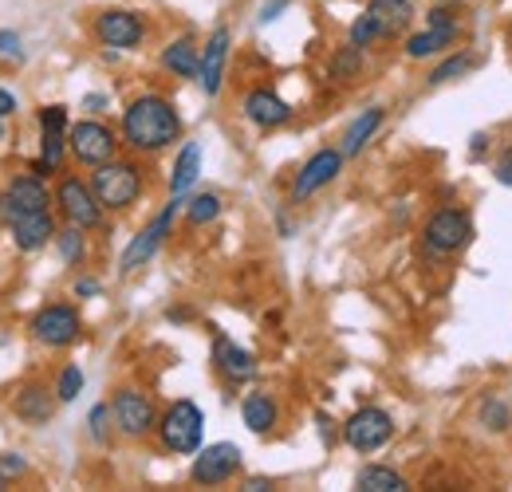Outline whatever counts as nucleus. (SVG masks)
Segmentation results:
<instances>
[{"mask_svg":"<svg viewBox=\"0 0 512 492\" xmlns=\"http://www.w3.org/2000/svg\"><path fill=\"white\" fill-rule=\"evenodd\" d=\"M91 189H95V197H99L103 209H127V205L138 201V193H142V174H138V166L111 158V162L95 166Z\"/></svg>","mask_w":512,"mask_h":492,"instance_id":"obj_2","label":"nucleus"},{"mask_svg":"<svg viewBox=\"0 0 512 492\" xmlns=\"http://www.w3.org/2000/svg\"><path fill=\"white\" fill-rule=\"evenodd\" d=\"M213 367H217L221 378H229V382H249L256 374L253 355L245 347H237L229 335H217L213 339Z\"/></svg>","mask_w":512,"mask_h":492,"instance_id":"obj_15","label":"nucleus"},{"mask_svg":"<svg viewBox=\"0 0 512 492\" xmlns=\"http://www.w3.org/2000/svg\"><path fill=\"white\" fill-rule=\"evenodd\" d=\"M237 469H241V449L233 441H217L209 449H197L190 477L197 485H225V481H233Z\"/></svg>","mask_w":512,"mask_h":492,"instance_id":"obj_9","label":"nucleus"},{"mask_svg":"<svg viewBox=\"0 0 512 492\" xmlns=\"http://www.w3.org/2000/svg\"><path fill=\"white\" fill-rule=\"evenodd\" d=\"M32 335L44 347H67L79 335V315H75V308H67V304H52V308H44L32 319Z\"/></svg>","mask_w":512,"mask_h":492,"instance_id":"obj_13","label":"nucleus"},{"mask_svg":"<svg viewBox=\"0 0 512 492\" xmlns=\"http://www.w3.org/2000/svg\"><path fill=\"white\" fill-rule=\"evenodd\" d=\"M56 402H60V398H52V390H44V386L32 382V386H24V390L16 394L12 410H16V418H24L28 426H44V422H52Z\"/></svg>","mask_w":512,"mask_h":492,"instance_id":"obj_18","label":"nucleus"},{"mask_svg":"<svg viewBox=\"0 0 512 492\" xmlns=\"http://www.w3.org/2000/svg\"><path fill=\"white\" fill-rule=\"evenodd\" d=\"M493 174H497V182L501 185H512V146L501 154V162H497V170H493Z\"/></svg>","mask_w":512,"mask_h":492,"instance_id":"obj_41","label":"nucleus"},{"mask_svg":"<svg viewBox=\"0 0 512 492\" xmlns=\"http://www.w3.org/2000/svg\"><path fill=\"white\" fill-rule=\"evenodd\" d=\"M16 217H20V209L12 205L8 189H4V193H0V225H8V229H12V221H16Z\"/></svg>","mask_w":512,"mask_h":492,"instance_id":"obj_39","label":"nucleus"},{"mask_svg":"<svg viewBox=\"0 0 512 492\" xmlns=\"http://www.w3.org/2000/svg\"><path fill=\"white\" fill-rule=\"evenodd\" d=\"M0 56H4V60H24L20 36H16V32H8V28H0Z\"/></svg>","mask_w":512,"mask_h":492,"instance_id":"obj_38","label":"nucleus"},{"mask_svg":"<svg viewBox=\"0 0 512 492\" xmlns=\"http://www.w3.org/2000/svg\"><path fill=\"white\" fill-rule=\"evenodd\" d=\"M0 134H4V119H0Z\"/></svg>","mask_w":512,"mask_h":492,"instance_id":"obj_47","label":"nucleus"},{"mask_svg":"<svg viewBox=\"0 0 512 492\" xmlns=\"http://www.w3.org/2000/svg\"><path fill=\"white\" fill-rule=\"evenodd\" d=\"M28 469V461L20 457V453H0V489L12 481V477H20Z\"/></svg>","mask_w":512,"mask_h":492,"instance_id":"obj_36","label":"nucleus"},{"mask_svg":"<svg viewBox=\"0 0 512 492\" xmlns=\"http://www.w3.org/2000/svg\"><path fill=\"white\" fill-rule=\"evenodd\" d=\"M355 489H363V492H406L410 489V481H406L402 473L386 469V465H367V469H359Z\"/></svg>","mask_w":512,"mask_h":492,"instance_id":"obj_26","label":"nucleus"},{"mask_svg":"<svg viewBox=\"0 0 512 492\" xmlns=\"http://www.w3.org/2000/svg\"><path fill=\"white\" fill-rule=\"evenodd\" d=\"M52 170L60 166V158H64V130H44V154H40Z\"/></svg>","mask_w":512,"mask_h":492,"instance_id":"obj_35","label":"nucleus"},{"mask_svg":"<svg viewBox=\"0 0 512 492\" xmlns=\"http://www.w3.org/2000/svg\"><path fill=\"white\" fill-rule=\"evenodd\" d=\"M67 146H71V154H75L83 166H103V162H111L115 150H119L111 126L91 123V119H87V123H75L67 130Z\"/></svg>","mask_w":512,"mask_h":492,"instance_id":"obj_6","label":"nucleus"},{"mask_svg":"<svg viewBox=\"0 0 512 492\" xmlns=\"http://www.w3.org/2000/svg\"><path fill=\"white\" fill-rule=\"evenodd\" d=\"M111 418H115V410H111L107 402H103V406H95V410H91V418H87V426H91V437H95L99 445H103V441H107V433H111V426H107Z\"/></svg>","mask_w":512,"mask_h":492,"instance_id":"obj_34","label":"nucleus"},{"mask_svg":"<svg viewBox=\"0 0 512 492\" xmlns=\"http://www.w3.org/2000/svg\"><path fill=\"white\" fill-rule=\"evenodd\" d=\"M457 36H461V28H430V24H426V32H418V36L406 40V56H410V60L442 56L446 48L457 44Z\"/></svg>","mask_w":512,"mask_h":492,"instance_id":"obj_20","label":"nucleus"},{"mask_svg":"<svg viewBox=\"0 0 512 492\" xmlns=\"http://www.w3.org/2000/svg\"><path fill=\"white\" fill-rule=\"evenodd\" d=\"M56 205H60V213H64L67 221L79 225V229H95V225L103 221V205H99L95 189L83 185L79 178H64V182H60V189H56Z\"/></svg>","mask_w":512,"mask_h":492,"instance_id":"obj_8","label":"nucleus"},{"mask_svg":"<svg viewBox=\"0 0 512 492\" xmlns=\"http://www.w3.org/2000/svg\"><path fill=\"white\" fill-rule=\"evenodd\" d=\"M95 36H99L107 48H119V52H127V48H138V44H142V36H146V24H142L134 12L111 8V12H103V16L95 20Z\"/></svg>","mask_w":512,"mask_h":492,"instance_id":"obj_12","label":"nucleus"},{"mask_svg":"<svg viewBox=\"0 0 512 492\" xmlns=\"http://www.w3.org/2000/svg\"><path fill=\"white\" fill-rule=\"evenodd\" d=\"M178 205H182V197H170V205L134 237L127 245V252H123V260H119V268L123 272H134V268H142L158 248H162V241H166V233H170V225H174V217H178Z\"/></svg>","mask_w":512,"mask_h":492,"instance_id":"obj_7","label":"nucleus"},{"mask_svg":"<svg viewBox=\"0 0 512 492\" xmlns=\"http://www.w3.org/2000/svg\"><path fill=\"white\" fill-rule=\"evenodd\" d=\"M12 241L20 252H36V248H44L48 241H56V221H52V213L48 209H40V213H20L16 221H12Z\"/></svg>","mask_w":512,"mask_h":492,"instance_id":"obj_16","label":"nucleus"},{"mask_svg":"<svg viewBox=\"0 0 512 492\" xmlns=\"http://www.w3.org/2000/svg\"><path fill=\"white\" fill-rule=\"evenodd\" d=\"M201 433H205V414L197 410V402L182 398L174 402L162 418H158V437L170 453H197L201 449Z\"/></svg>","mask_w":512,"mask_h":492,"instance_id":"obj_3","label":"nucleus"},{"mask_svg":"<svg viewBox=\"0 0 512 492\" xmlns=\"http://www.w3.org/2000/svg\"><path fill=\"white\" fill-rule=\"evenodd\" d=\"M75 296H99V284L95 280H79L75 284Z\"/></svg>","mask_w":512,"mask_h":492,"instance_id":"obj_44","label":"nucleus"},{"mask_svg":"<svg viewBox=\"0 0 512 492\" xmlns=\"http://www.w3.org/2000/svg\"><path fill=\"white\" fill-rule=\"evenodd\" d=\"M245 115H249V123L264 126V130H272V126H284L292 119V107L276 95V91H268V87H256L245 95Z\"/></svg>","mask_w":512,"mask_h":492,"instance_id":"obj_17","label":"nucleus"},{"mask_svg":"<svg viewBox=\"0 0 512 492\" xmlns=\"http://www.w3.org/2000/svg\"><path fill=\"white\" fill-rule=\"evenodd\" d=\"M359 71H363V48L347 44V48H339V52H335V60H331V79L347 83V79H355Z\"/></svg>","mask_w":512,"mask_h":492,"instance_id":"obj_28","label":"nucleus"},{"mask_svg":"<svg viewBox=\"0 0 512 492\" xmlns=\"http://www.w3.org/2000/svg\"><path fill=\"white\" fill-rule=\"evenodd\" d=\"M229 44H233L229 28H213L209 44L201 48L197 83H201V91H205V95H217V91H221V79H225V60H229Z\"/></svg>","mask_w":512,"mask_h":492,"instance_id":"obj_14","label":"nucleus"},{"mask_svg":"<svg viewBox=\"0 0 512 492\" xmlns=\"http://www.w3.org/2000/svg\"><path fill=\"white\" fill-rule=\"evenodd\" d=\"M339 170H343V150H316L304 166H300V174H296V182H292V201H308L312 193H320L323 185H331L339 178Z\"/></svg>","mask_w":512,"mask_h":492,"instance_id":"obj_10","label":"nucleus"},{"mask_svg":"<svg viewBox=\"0 0 512 492\" xmlns=\"http://www.w3.org/2000/svg\"><path fill=\"white\" fill-rule=\"evenodd\" d=\"M56 245H60V256H64L67 264H79L83 252H87V245H83V229H79V225H71V229H64V233H56Z\"/></svg>","mask_w":512,"mask_h":492,"instance_id":"obj_31","label":"nucleus"},{"mask_svg":"<svg viewBox=\"0 0 512 492\" xmlns=\"http://www.w3.org/2000/svg\"><path fill=\"white\" fill-rule=\"evenodd\" d=\"M367 12L379 20L383 36H394V32H398V28H406V24H410V16H414L410 0H371V4H367Z\"/></svg>","mask_w":512,"mask_h":492,"instance_id":"obj_25","label":"nucleus"},{"mask_svg":"<svg viewBox=\"0 0 512 492\" xmlns=\"http://www.w3.org/2000/svg\"><path fill=\"white\" fill-rule=\"evenodd\" d=\"M430 28H457V20H453L449 8H434V12H430Z\"/></svg>","mask_w":512,"mask_h":492,"instance_id":"obj_42","label":"nucleus"},{"mask_svg":"<svg viewBox=\"0 0 512 492\" xmlns=\"http://www.w3.org/2000/svg\"><path fill=\"white\" fill-rule=\"evenodd\" d=\"M383 119H386L383 107H367L355 123L347 126V130H343V146H339V150H343V158H355V154L375 138V130L383 126Z\"/></svg>","mask_w":512,"mask_h":492,"instance_id":"obj_21","label":"nucleus"},{"mask_svg":"<svg viewBox=\"0 0 512 492\" xmlns=\"http://www.w3.org/2000/svg\"><path fill=\"white\" fill-rule=\"evenodd\" d=\"M383 36V28H379V20L371 16V12H363L355 24H351V32H347V40L355 44V48H367V44H375Z\"/></svg>","mask_w":512,"mask_h":492,"instance_id":"obj_30","label":"nucleus"},{"mask_svg":"<svg viewBox=\"0 0 512 492\" xmlns=\"http://www.w3.org/2000/svg\"><path fill=\"white\" fill-rule=\"evenodd\" d=\"M245 489H249V492H264V489H272V485H268V481H260V477H256V481H249V485H245Z\"/></svg>","mask_w":512,"mask_h":492,"instance_id":"obj_46","label":"nucleus"},{"mask_svg":"<svg viewBox=\"0 0 512 492\" xmlns=\"http://www.w3.org/2000/svg\"><path fill=\"white\" fill-rule=\"evenodd\" d=\"M103 103H107V99H103V95H87V103H83V107H87V111H99V107H103Z\"/></svg>","mask_w":512,"mask_h":492,"instance_id":"obj_45","label":"nucleus"},{"mask_svg":"<svg viewBox=\"0 0 512 492\" xmlns=\"http://www.w3.org/2000/svg\"><path fill=\"white\" fill-rule=\"evenodd\" d=\"M8 115H16V95L0 87V119H8Z\"/></svg>","mask_w":512,"mask_h":492,"instance_id":"obj_43","label":"nucleus"},{"mask_svg":"<svg viewBox=\"0 0 512 492\" xmlns=\"http://www.w3.org/2000/svg\"><path fill=\"white\" fill-rule=\"evenodd\" d=\"M40 130H67V107H44L40 111Z\"/></svg>","mask_w":512,"mask_h":492,"instance_id":"obj_37","label":"nucleus"},{"mask_svg":"<svg viewBox=\"0 0 512 492\" xmlns=\"http://www.w3.org/2000/svg\"><path fill=\"white\" fill-rule=\"evenodd\" d=\"M8 197H12V205L20 213H40V209L52 205V193H48V185H44L40 174H20L16 182L8 185Z\"/></svg>","mask_w":512,"mask_h":492,"instance_id":"obj_19","label":"nucleus"},{"mask_svg":"<svg viewBox=\"0 0 512 492\" xmlns=\"http://www.w3.org/2000/svg\"><path fill=\"white\" fill-rule=\"evenodd\" d=\"M390 437H394V418H390L386 410H379V406L355 410V414L347 418V426H343V441H347L355 453H375V449H383Z\"/></svg>","mask_w":512,"mask_h":492,"instance_id":"obj_5","label":"nucleus"},{"mask_svg":"<svg viewBox=\"0 0 512 492\" xmlns=\"http://www.w3.org/2000/svg\"><path fill=\"white\" fill-rule=\"evenodd\" d=\"M422 241H426V248L434 256H453V252H461V248L473 241V221L461 209H438L422 225Z\"/></svg>","mask_w":512,"mask_h":492,"instance_id":"obj_4","label":"nucleus"},{"mask_svg":"<svg viewBox=\"0 0 512 492\" xmlns=\"http://www.w3.org/2000/svg\"><path fill=\"white\" fill-rule=\"evenodd\" d=\"M115 426L127 433V437H146L150 430H158V414H154V402L142 394V390H119L115 402Z\"/></svg>","mask_w":512,"mask_h":492,"instance_id":"obj_11","label":"nucleus"},{"mask_svg":"<svg viewBox=\"0 0 512 492\" xmlns=\"http://www.w3.org/2000/svg\"><path fill=\"white\" fill-rule=\"evenodd\" d=\"M79 390H83V370L71 363V367H64V374H60L56 398H60V402H75V398H79Z\"/></svg>","mask_w":512,"mask_h":492,"instance_id":"obj_33","label":"nucleus"},{"mask_svg":"<svg viewBox=\"0 0 512 492\" xmlns=\"http://www.w3.org/2000/svg\"><path fill=\"white\" fill-rule=\"evenodd\" d=\"M473 63H477L473 56H449L442 67H434V71H430V83L438 87V83H449V79H461V75H465Z\"/></svg>","mask_w":512,"mask_h":492,"instance_id":"obj_32","label":"nucleus"},{"mask_svg":"<svg viewBox=\"0 0 512 492\" xmlns=\"http://www.w3.org/2000/svg\"><path fill=\"white\" fill-rule=\"evenodd\" d=\"M178 134H182V119L174 103L162 95H138L123 111V138L138 154H158L170 142H178Z\"/></svg>","mask_w":512,"mask_h":492,"instance_id":"obj_1","label":"nucleus"},{"mask_svg":"<svg viewBox=\"0 0 512 492\" xmlns=\"http://www.w3.org/2000/svg\"><path fill=\"white\" fill-rule=\"evenodd\" d=\"M284 8H288V0H268V4L260 8V16H256V20H260V24H272V20H276Z\"/></svg>","mask_w":512,"mask_h":492,"instance_id":"obj_40","label":"nucleus"},{"mask_svg":"<svg viewBox=\"0 0 512 492\" xmlns=\"http://www.w3.org/2000/svg\"><path fill=\"white\" fill-rule=\"evenodd\" d=\"M162 67H166V71H174V75H182V79H197L201 56H197V48H193L190 36L174 40V44H170V48L162 52Z\"/></svg>","mask_w":512,"mask_h":492,"instance_id":"obj_24","label":"nucleus"},{"mask_svg":"<svg viewBox=\"0 0 512 492\" xmlns=\"http://www.w3.org/2000/svg\"><path fill=\"white\" fill-rule=\"evenodd\" d=\"M477 418H481V426H485V430H509L512 426V410L501 394H485V402H481Z\"/></svg>","mask_w":512,"mask_h":492,"instance_id":"obj_27","label":"nucleus"},{"mask_svg":"<svg viewBox=\"0 0 512 492\" xmlns=\"http://www.w3.org/2000/svg\"><path fill=\"white\" fill-rule=\"evenodd\" d=\"M197 178H201V146H197V142H186V146L178 150V162H174L170 193H174V197H186Z\"/></svg>","mask_w":512,"mask_h":492,"instance_id":"obj_22","label":"nucleus"},{"mask_svg":"<svg viewBox=\"0 0 512 492\" xmlns=\"http://www.w3.org/2000/svg\"><path fill=\"white\" fill-rule=\"evenodd\" d=\"M241 418H245V426L253 433H268L276 426V402H272V394H264V390H253V394H245V402H241Z\"/></svg>","mask_w":512,"mask_h":492,"instance_id":"obj_23","label":"nucleus"},{"mask_svg":"<svg viewBox=\"0 0 512 492\" xmlns=\"http://www.w3.org/2000/svg\"><path fill=\"white\" fill-rule=\"evenodd\" d=\"M217 213H221V197L217 193H197V197H190V205H186V217H190L193 225H209Z\"/></svg>","mask_w":512,"mask_h":492,"instance_id":"obj_29","label":"nucleus"}]
</instances>
